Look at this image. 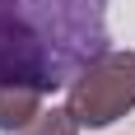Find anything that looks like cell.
<instances>
[{
  "mask_svg": "<svg viewBox=\"0 0 135 135\" xmlns=\"http://www.w3.org/2000/svg\"><path fill=\"white\" fill-rule=\"evenodd\" d=\"M112 0H0V84L61 89L107 51Z\"/></svg>",
  "mask_w": 135,
  "mask_h": 135,
  "instance_id": "obj_1",
  "label": "cell"
},
{
  "mask_svg": "<svg viewBox=\"0 0 135 135\" xmlns=\"http://www.w3.org/2000/svg\"><path fill=\"white\" fill-rule=\"evenodd\" d=\"M42 98H47L42 84H28V79L0 84V131H5V135H19V131L42 112Z\"/></svg>",
  "mask_w": 135,
  "mask_h": 135,
  "instance_id": "obj_3",
  "label": "cell"
},
{
  "mask_svg": "<svg viewBox=\"0 0 135 135\" xmlns=\"http://www.w3.org/2000/svg\"><path fill=\"white\" fill-rule=\"evenodd\" d=\"M79 131H84V126L75 121V112H70V107H51V112L42 107L19 135H79Z\"/></svg>",
  "mask_w": 135,
  "mask_h": 135,
  "instance_id": "obj_4",
  "label": "cell"
},
{
  "mask_svg": "<svg viewBox=\"0 0 135 135\" xmlns=\"http://www.w3.org/2000/svg\"><path fill=\"white\" fill-rule=\"evenodd\" d=\"M65 107L89 131H103L126 112H135V51L107 47L89 65H79V75L65 84Z\"/></svg>",
  "mask_w": 135,
  "mask_h": 135,
  "instance_id": "obj_2",
  "label": "cell"
}]
</instances>
